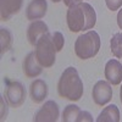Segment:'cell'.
<instances>
[{
    "instance_id": "1",
    "label": "cell",
    "mask_w": 122,
    "mask_h": 122,
    "mask_svg": "<svg viewBox=\"0 0 122 122\" xmlns=\"http://www.w3.org/2000/svg\"><path fill=\"white\" fill-rule=\"evenodd\" d=\"M66 22L71 32L92 29L97 23L95 10L90 4L81 1L79 4L68 7Z\"/></svg>"
},
{
    "instance_id": "11",
    "label": "cell",
    "mask_w": 122,
    "mask_h": 122,
    "mask_svg": "<svg viewBox=\"0 0 122 122\" xmlns=\"http://www.w3.org/2000/svg\"><path fill=\"white\" fill-rule=\"evenodd\" d=\"M23 0H0V16L1 21H9L14 15L18 14Z\"/></svg>"
},
{
    "instance_id": "25",
    "label": "cell",
    "mask_w": 122,
    "mask_h": 122,
    "mask_svg": "<svg viewBox=\"0 0 122 122\" xmlns=\"http://www.w3.org/2000/svg\"><path fill=\"white\" fill-rule=\"evenodd\" d=\"M53 3H59V1H61V0H51Z\"/></svg>"
},
{
    "instance_id": "5",
    "label": "cell",
    "mask_w": 122,
    "mask_h": 122,
    "mask_svg": "<svg viewBox=\"0 0 122 122\" xmlns=\"http://www.w3.org/2000/svg\"><path fill=\"white\" fill-rule=\"evenodd\" d=\"M5 89V99L11 107H20L26 100V89L18 81H12L9 77L4 78Z\"/></svg>"
},
{
    "instance_id": "13",
    "label": "cell",
    "mask_w": 122,
    "mask_h": 122,
    "mask_svg": "<svg viewBox=\"0 0 122 122\" xmlns=\"http://www.w3.org/2000/svg\"><path fill=\"white\" fill-rule=\"evenodd\" d=\"M29 94H30V98H32V100L36 104L43 103L44 99L48 95V84L43 79H36L34 82H32V84H30Z\"/></svg>"
},
{
    "instance_id": "19",
    "label": "cell",
    "mask_w": 122,
    "mask_h": 122,
    "mask_svg": "<svg viewBox=\"0 0 122 122\" xmlns=\"http://www.w3.org/2000/svg\"><path fill=\"white\" fill-rule=\"evenodd\" d=\"M105 4L109 10L111 11H116L122 6V0H105Z\"/></svg>"
},
{
    "instance_id": "20",
    "label": "cell",
    "mask_w": 122,
    "mask_h": 122,
    "mask_svg": "<svg viewBox=\"0 0 122 122\" xmlns=\"http://www.w3.org/2000/svg\"><path fill=\"white\" fill-rule=\"evenodd\" d=\"M84 121L93 122V117H92V115L88 111H79V114L76 118V122H84Z\"/></svg>"
},
{
    "instance_id": "4",
    "label": "cell",
    "mask_w": 122,
    "mask_h": 122,
    "mask_svg": "<svg viewBox=\"0 0 122 122\" xmlns=\"http://www.w3.org/2000/svg\"><path fill=\"white\" fill-rule=\"evenodd\" d=\"M34 51H36V56L39 61V64L43 67L48 68V67L54 66L57 51H56V48L54 45L51 34L49 32L43 34L39 38Z\"/></svg>"
},
{
    "instance_id": "24",
    "label": "cell",
    "mask_w": 122,
    "mask_h": 122,
    "mask_svg": "<svg viewBox=\"0 0 122 122\" xmlns=\"http://www.w3.org/2000/svg\"><path fill=\"white\" fill-rule=\"evenodd\" d=\"M120 99H121V103H122V86H121V89H120Z\"/></svg>"
},
{
    "instance_id": "7",
    "label": "cell",
    "mask_w": 122,
    "mask_h": 122,
    "mask_svg": "<svg viewBox=\"0 0 122 122\" xmlns=\"http://www.w3.org/2000/svg\"><path fill=\"white\" fill-rule=\"evenodd\" d=\"M92 97H93L94 103L99 106L107 104L112 98V88L110 83L105 81H98L92 90Z\"/></svg>"
},
{
    "instance_id": "10",
    "label": "cell",
    "mask_w": 122,
    "mask_h": 122,
    "mask_svg": "<svg viewBox=\"0 0 122 122\" xmlns=\"http://www.w3.org/2000/svg\"><path fill=\"white\" fill-rule=\"evenodd\" d=\"M48 32H49V28H48V25L45 22L40 21V20L33 21L27 28V39H28L29 44L32 46H36L39 38Z\"/></svg>"
},
{
    "instance_id": "17",
    "label": "cell",
    "mask_w": 122,
    "mask_h": 122,
    "mask_svg": "<svg viewBox=\"0 0 122 122\" xmlns=\"http://www.w3.org/2000/svg\"><path fill=\"white\" fill-rule=\"evenodd\" d=\"M79 107L77 105H73V104H71V105H67L64 110V112H62V117H61V120H62V122H73L76 121L78 114H79Z\"/></svg>"
},
{
    "instance_id": "2",
    "label": "cell",
    "mask_w": 122,
    "mask_h": 122,
    "mask_svg": "<svg viewBox=\"0 0 122 122\" xmlns=\"http://www.w3.org/2000/svg\"><path fill=\"white\" fill-rule=\"evenodd\" d=\"M83 82L75 67H67L57 82V93L61 98L78 101L83 95Z\"/></svg>"
},
{
    "instance_id": "8",
    "label": "cell",
    "mask_w": 122,
    "mask_h": 122,
    "mask_svg": "<svg viewBox=\"0 0 122 122\" xmlns=\"http://www.w3.org/2000/svg\"><path fill=\"white\" fill-rule=\"evenodd\" d=\"M105 78L106 81L112 84L118 86L122 82V64L116 59L109 60L105 65Z\"/></svg>"
},
{
    "instance_id": "6",
    "label": "cell",
    "mask_w": 122,
    "mask_h": 122,
    "mask_svg": "<svg viewBox=\"0 0 122 122\" xmlns=\"http://www.w3.org/2000/svg\"><path fill=\"white\" fill-rule=\"evenodd\" d=\"M59 115H60L59 105L54 100H48L36 112L33 121H36V122H55V121H57Z\"/></svg>"
},
{
    "instance_id": "14",
    "label": "cell",
    "mask_w": 122,
    "mask_h": 122,
    "mask_svg": "<svg viewBox=\"0 0 122 122\" xmlns=\"http://www.w3.org/2000/svg\"><path fill=\"white\" fill-rule=\"evenodd\" d=\"M120 121V110L116 105L106 106L97 118V122H118Z\"/></svg>"
},
{
    "instance_id": "9",
    "label": "cell",
    "mask_w": 122,
    "mask_h": 122,
    "mask_svg": "<svg viewBox=\"0 0 122 122\" xmlns=\"http://www.w3.org/2000/svg\"><path fill=\"white\" fill-rule=\"evenodd\" d=\"M22 70L26 77L28 78H36L43 72V66L39 64V61L36 56V51H30L23 60Z\"/></svg>"
},
{
    "instance_id": "16",
    "label": "cell",
    "mask_w": 122,
    "mask_h": 122,
    "mask_svg": "<svg viewBox=\"0 0 122 122\" xmlns=\"http://www.w3.org/2000/svg\"><path fill=\"white\" fill-rule=\"evenodd\" d=\"M111 53L117 59L122 57V33H116L110 40Z\"/></svg>"
},
{
    "instance_id": "12",
    "label": "cell",
    "mask_w": 122,
    "mask_h": 122,
    "mask_svg": "<svg viewBox=\"0 0 122 122\" xmlns=\"http://www.w3.org/2000/svg\"><path fill=\"white\" fill-rule=\"evenodd\" d=\"M48 10V3L46 0H32L26 10V17L30 21L43 18Z\"/></svg>"
},
{
    "instance_id": "21",
    "label": "cell",
    "mask_w": 122,
    "mask_h": 122,
    "mask_svg": "<svg viewBox=\"0 0 122 122\" xmlns=\"http://www.w3.org/2000/svg\"><path fill=\"white\" fill-rule=\"evenodd\" d=\"M0 101H1V120H4L7 116V105L5 103L4 98H1V100H0Z\"/></svg>"
},
{
    "instance_id": "3",
    "label": "cell",
    "mask_w": 122,
    "mask_h": 122,
    "mask_svg": "<svg viewBox=\"0 0 122 122\" xmlns=\"http://www.w3.org/2000/svg\"><path fill=\"white\" fill-rule=\"evenodd\" d=\"M100 49V37L95 30H88V32L81 34L75 43V53L76 55L82 59H92L99 53Z\"/></svg>"
},
{
    "instance_id": "18",
    "label": "cell",
    "mask_w": 122,
    "mask_h": 122,
    "mask_svg": "<svg viewBox=\"0 0 122 122\" xmlns=\"http://www.w3.org/2000/svg\"><path fill=\"white\" fill-rule=\"evenodd\" d=\"M51 38H53V42H54V45L56 48V51H61L64 48V44H65V38L62 36L61 32H54L51 34Z\"/></svg>"
},
{
    "instance_id": "22",
    "label": "cell",
    "mask_w": 122,
    "mask_h": 122,
    "mask_svg": "<svg viewBox=\"0 0 122 122\" xmlns=\"http://www.w3.org/2000/svg\"><path fill=\"white\" fill-rule=\"evenodd\" d=\"M64 4L67 6V7H71V6H73L76 4H79L81 3V0H62Z\"/></svg>"
},
{
    "instance_id": "15",
    "label": "cell",
    "mask_w": 122,
    "mask_h": 122,
    "mask_svg": "<svg viewBox=\"0 0 122 122\" xmlns=\"http://www.w3.org/2000/svg\"><path fill=\"white\" fill-rule=\"evenodd\" d=\"M12 33L10 32L9 28H0V46H1V55H4L5 53H7L12 46Z\"/></svg>"
},
{
    "instance_id": "23",
    "label": "cell",
    "mask_w": 122,
    "mask_h": 122,
    "mask_svg": "<svg viewBox=\"0 0 122 122\" xmlns=\"http://www.w3.org/2000/svg\"><path fill=\"white\" fill-rule=\"evenodd\" d=\"M117 25L120 27V29H122V9L118 11L117 14Z\"/></svg>"
}]
</instances>
